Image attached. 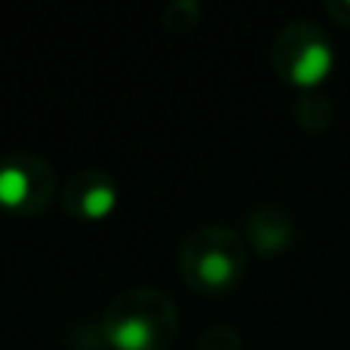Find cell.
Returning a JSON list of instances; mask_svg holds the SVG:
<instances>
[{
  "label": "cell",
  "mask_w": 350,
  "mask_h": 350,
  "mask_svg": "<svg viewBox=\"0 0 350 350\" xmlns=\"http://www.w3.org/2000/svg\"><path fill=\"white\" fill-rule=\"evenodd\" d=\"M163 320L170 317L157 292H126L105 314V338L114 350H157Z\"/></svg>",
  "instance_id": "obj_1"
},
{
  "label": "cell",
  "mask_w": 350,
  "mask_h": 350,
  "mask_svg": "<svg viewBox=\"0 0 350 350\" xmlns=\"http://www.w3.org/2000/svg\"><path fill=\"white\" fill-rule=\"evenodd\" d=\"M53 197V172L31 154L0 160V206L16 215H34Z\"/></svg>",
  "instance_id": "obj_2"
},
{
  "label": "cell",
  "mask_w": 350,
  "mask_h": 350,
  "mask_svg": "<svg viewBox=\"0 0 350 350\" xmlns=\"http://www.w3.org/2000/svg\"><path fill=\"white\" fill-rule=\"evenodd\" d=\"M65 209L83 221H105L117 209V187L114 181L98 170H86L74 175L65 191Z\"/></svg>",
  "instance_id": "obj_3"
},
{
  "label": "cell",
  "mask_w": 350,
  "mask_h": 350,
  "mask_svg": "<svg viewBox=\"0 0 350 350\" xmlns=\"http://www.w3.org/2000/svg\"><path fill=\"white\" fill-rule=\"evenodd\" d=\"M329 68H332V49L323 43H310L298 53L295 65H292V80L298 86H314L326 77Z\"/></svg>",
  "instance_id": "obj_4"
},
{
  "label": "cell",
  "mask_w": 350,
  "mask_h": 350,
  "mask_svg": "<svg viewBox=\"0 0 350 350\" xmlns=\"http://www.w3.org/2000/svg\"><path fill=\"white\" fill-rule=\"evenodd\" d=\"M193 277L206 286V289H221L234 280V258L224 249H206L193 265Z\"/></svg>",
  "instance_id": "obj_5"
}]
</instances>
